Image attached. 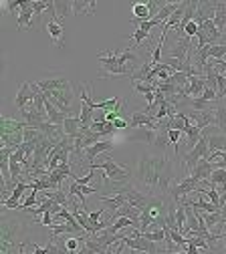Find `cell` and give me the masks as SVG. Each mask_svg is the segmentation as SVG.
Here are the masks:
<instances>
[{
  "mask_svg": "<svg viewBox=\"0 0 226 254\" xmlns=\"http://www.w3.org/2000/svg\"><path fill=\"white\" fill-rule=\"evenodd\" d=\"M134 180L150 196H170L174 182V164L168 153L144 151L134 170Z\"/></svg>",
  "mask_w": 226,
  "mask_h": 254,
  "instance_id": "1",
  "label": "cell"
},
{
  "mask_svg": "<svg viewBox=\"0 0 226 254\" xmlns=\"http://www.w3.org/2000/svg\"><path fill=\"white\" fill-rule=\"evenodd\" d=\"M99 63L103 65V73L99 75L101 79L107 77H132L142 65L136 51L129 47L123 51H107L103 55H97Z\"/></svg>",
  "mask_w": 226,
  "mask_h": 254,
  "instance_id": "2",
  "label": "cell"
},
{
  "mask_svg": "<svg viewBox=\"0 0 226 254\" xmlns=\"http://www.w3.org/2000/svg\"><path fill=\"white\" fill-rule=\"evenodd\" d=\"M37 85L41 87V91L47 95V99L65 115L75 117V109H73V99L75 93L71 87V81L67 77H51V79H43L37 81Z\"/></svg>",
  "mask_w": 226,
  "mask_h": 254,
  "instance_id": "3",
  "label": "cell"
},
{
  "mask_svg": "<svg viewBox=\"0 0 226 254\" xmlns=\"http://www.w3.org/2000/svg\"><path fill=\"white\" fill-rule=\"evenodd\" d=\"M202 186V182L200 180H196L194 176H188V178H182L178 184H172V188H170V198L176 202V204H180L184 198H188L190 194H194L196 190Z\"/></svg>",
  "mask_w": 226,
  "mask_h": 254,
  "instance_id": "4",
  "label": "cell"
},
{
  "mask_svg": "<svg viewBox=\"0 0 226 254\" xmlns=\"http://www.w3.org/2000/svg\"><path fill=\"white\" fill-rule=\"evenodd\" d=\"M16 224L8 218L2 216V242H0V254H18L20 242H16L14 238V228Z\"/></svg>",
  "mask_w": 226,
  "mask_h": 254,
  "instance_id": "5",
  "label": "cell"
},
{
  "mask_svg": "<svg viewBox=\"0 0 226 254\" xmlns=\"http://www.w3.org/2000/svg\"><path fill=\"white\" fill-rule=\"evenodd\" d=\"M121 242H123L125 246H129L132 250H140V252H144V254H157V252H159L157 242L148 240L144 234H140V236H136V238H132V236H125V234H123Z\"/></svg>",
  "mask_w": 226,
  "mask_h": 254,
  "instance_id": "6",
  "label": "cell"
},
{
  "mask_svg": "<svg viewBox=\"0 0 226 254\" xmlns=\"http://www.w3.org/2000/svg\"><path fill=\"white\" fill-rule=\"evenodd\" d=\"M190 119H192V123L196 125V127H200V129L204 131L206 127H210V125H216V117H214V109H208V111H190V113H186Z\"/></svg>",
  "mask_w": 226,
  "mask_h": 254,
  "instance_id": "7",
  "label": "cell"
},
{
  "mask_svg": "<svg viewBox=\"0 0 226 254\" xmlns=\"http://www.w3.org/2000/svg\"><path fill=\"white\" fill-rule=\"evenodd\" d=\"M214 14H216V2L212 0H200V2L196 4V16H194V20L198 22V26L206 20H214Z\"/></svg>",
  "mask_w": 226,
  "mask_h": 254,
  "instance_id": "8",
  "label": "cell"
},
{
  "mask_svg": "<svg viewBox=\"0 0 226 254\" xmlns=\"http://www.w3.org/2000/svg\"><path fill=\"white\" fill-rule=\"evenodd\" d=\"M206 89V77H188V85L184 87L182 95H186V97H192V99H196V97H202V93Z\"/></svg>",
  "mask_w": 226,
  "mask_h": 254,
  "instance_id": "9",
  "label": "cell"
},
{
  "mask_svg": "<svg viewBox=\"0 0 226 254\" xmlns=\"http://www.w3.org/2000/svg\"><path fill=\"white\" fill-rule=\"evenodd\" d=\"M35 22V10H32V2L30 0H22V6L18 12V20H16V28L24 30V28H32Z\"/></svg>",
  "mask_w": 226,
  "mask_h": 254,
  "instance_id": "10",
  "label": "cell"
},
{
  "mask_svg": "<svg viewBox=\"0 0 226 254\" xmlns=\"http://www.w3.org/2000/svg\"><path fill=\"white\" fill-rule=\"evenodd\" d=\"M32 99H35V91H32V83H28V81H24L22 85H20V89H18V93H16V99H14V105L22 111L24 107H28L30 103H32Z\"/></svg>",
  "mask_w": 226,
  "mask_h": 254,
  "instance_id": "11",
  "label": "cell"
},
{
  "mask_svg": "<svg viewBox=\"0 0 226 254\" xmlns=\"http://www.w3.org/2000/svg\"><path fill=\"white\" fill-rule=\"evenodd\" d=\"M113 147H115V145H113V141H109V139H101L99 143H95V145H91V147H87V149H85V160H87V162H89V166H91V164H95V157H97V155H101V153H109Z\"/></svg>",
  "mask_w": 226,
  "mask_h": 254,
  "instance_id": "12",
  "label": "cell"
},
{
  "mask_svg": "<svg viewBox=\"0 0 226 254\" xmlns=\"http://www.w3.org/2000/svg\"><path fill=\"white\" fill-rule=\"evenodd\" d=\"M129 141H142L146 145H153L155 139H157V131L155 129H150V127H140V129H136L134 133L127 135Z\"/></svg>",
  "mask_w": 226,
  "mask_h": 254,
  "instance_id": "13",
  "label": "cell"
},
{
  "mask_svg": "<svg viewBox=\"0 0 226 254\" xmlns=\"http://www.w3.org/2000/svg\"><path fill=\"white\" fill-rule=\"evenodd\" d=\"M30 188V184L28 182H20L14 190H12V194H10V198L6 200V202H2V206H4V210H18L20 208V198H22V194L26 192V190Z\"/></svg>",
  "mask_w": 226,
  "mask_h": 254,
  "instance_id": "14",
  "label": "cell"
},
{
  "mask_svg": "<svg viewBox=\"0 0 226 254\" xmlns=\"http://www.w3.org/2000/svg\"><path fill=\"white\" fill-rule=\"evenodd\" d=\"M212 172H214V166H212L208 160H200V162L196 164V168L190 172V176H194V178L200 180V182H208L210 176H212Z\"/></svg>",
  "mask_w": 226,
  "mask_h": 254,
  "instance_id": "15",
  "label": "cell"
},
{
  "mask_svg": "<svg viewBox=\"0 0 226 254\" xmlns=\"http://www.w3.org/2000/svg\"><path fill=\"white\" fill-rule=\"evenodd\" d=\"M47 33H49L51 41H53L57 47H63V37H65V30H63V26L59 24V20H57V18H53V16H51V20L47 22Z\"/></svg>",
  "mask_w": 226,
  "mask_h": 254,
  "instance_id": "16",
  "label": "cell"
},
{
  "mask_svg": "<svg viewBox=\"0 0 226 254\" xmlns=\"http://www.w3.org/2000/svg\"><path fill=\"white\" fill-rule=\"evenodd\" d=\"M202 133L208 135L210 153H212V151H226V135H222V133H210V127H206Z\"/></svg>",
  "mask_w": 226,
  "mask_h": 254,
  "instance_id": "17",
  "label": "cell"
},
{
  "mask_svg": "<svg viewBox=\"0 0 226 254\" xmlns=\"http://www.w3.org/2000/svg\"><path fill=\"white\" fill-rule=\"evenodd\" d=\"M63 131H65V135H67V137L77 139L79 133H81V119L79 117H67V119H65V123H63Z\"/></svg>",
  "mask_w": 226,
  "mask_h": 254,
  "instance_id": "18",
  "label": "cell"
},
{
  "mask_svg": "<svg viewBox=\"0 0 226 254\" xmlns=\"http://www.w3.org/2000/svg\"><path fill=\"white\" fill-rule=\"evenodd\" d=\"M200 30L206 35V39H208V43L210 45H218V41H220V30L216 28V24H214V20H206V22H202L200 24Z\"/></svg>",
  "mask_w": 226,
  "mask_h": 254,
  "instance_id": "19",
  "label": "cell"
},
{
  "mask_svg": "<svg viewBox=\"0 0 226 254\" xmlns=\"http://www.w3.org/2000/svg\"><path fill=\"white\" fill-rule=\"evenodd\" d=\"M95 0H73V16L77 14H93L95 12Z\"/></svg>",
  "mask_w": 226,
  "mask_h": 254,
  "instance_id": "20",
  "label": "cell"
},
{
  "mask_svg": "<svg viewBox=\"0 0 226 254\" xmlns=\"http://www.w3.org/2000/svg\"><path fill=\"white\" fill-rule=\"evenodd\" d=\"M55 14L57 20L73 16V2H69V0H55Z\"/></svg>",
  "mask_w": 226,
  "mask_h": 254,
  "instance_id": "21",
  "label": "cell"
},
{
  "mask_svg": "<svg viewBox=\"0 0 226 254\" xmlns=\"http://www.w3.org/2000/svg\"><path fill=\"white\" fill-rule=\"evenodd\" d=\"M132 20H151V14H150V8L146 2H134L132 4Z\"/></svg>",
  "mask_w": 226,
  "mask_h": 254,
  "instance_id": "22",
  "label": "cell"
},
{
  "mask_svg": "<svg viewBox=\"0 0 226 254\" xmlns=\"http://www.w3.org/2000/svg\"><path fill=\"white\" fill-rule=\"evenodd\" d=\"M101 202L105 204V210H109L111 214L113 212H117L121 206H125L127 202H125V198L123 196H119V194H115V196H101Z\"/></svg>",
  "mask_w": 226,
  "mask_h": 254,
  "instance_id": "23",
  "label": "cell"
},
{
  "mask_svg": "<svg viewBox=\"0 0 226 254\" xmlns=\"http://www.w3.org/2000/svg\"><path fill=\"white\" fill-rule=\"evenodd\" d=\"M214 117H216V127L220 131H226V107L216 101V107H214Z\"/></svg>",
  "mask_w": 226,
  "mask_h": 254,
  "instance_id": "24",
  "label": "cell"
},
{
  "mask_svg": "<svg viewBox=\"0 0 226 254\" xmlns=\"http://www.w3.org/2000/svg\"><path fill=\"white\" fill-rule=\"evenodd\" d=\"M157 149H161L166 153V149H168V145H170V137H168V129H161V131H157V139H155V143H153Z\"/></svg>",
  "mask_w": 226,
  "mask_h": 254,
  "instance_id": "25",
  "label": "cell"
},
{
  "mask_svg": "<svg viewBox=\"0 0 226 254\" xmlns=\"http://www.w3.org/2000/svg\"><path fill=\"white\" fill-rule=\"evenodd\" d=\"M222 57H226V45H210V59L222 61Z\"/></svg>",
  "mask_w": 226,
  "mask_h": 254,
  "instance_id": "26",
  "label": "cell"
},
{
  "mask_svg": "<svg viewBox=\"0 0 226 254\" xmlns=\"http://www.w3.org/2000/svg\"><path fill=\"white\" fill-rule=\"evenodd\" d=\"M148 240H151V242H161V240H166V228H159V230H153V232H146L144 234Z\"/></svg>",
  "mask_w": 226,
  "mask_h": 254,
  "instance_id": "27",
  "label": "cell"
},
{
  "mask_svg": "<svg viewBox=\"0 0 226 254\" xmlns=\"http://www.w3.org/2000/svg\"><path fill=\"white\" fill-rule=\"evenodd\" d=\"M129 39H132V41H134V47H132V49H138V47H140V43H142L144 39H150V33H146V30H144V28H138V30H136V33H134L132 37H129Z\"/></svg>",
  "mask_w": 226,
  "mask_h": 254,
  "instance_id": "28",
  "label": "cell"
},
{
  "mask_svg": "<svg viewBox=\"0 0 226 254\" xmlns=\"http://www.w3.org/2000/svg\"><path fill=\"white\" fill-rule=\"evenodd\" d=\"M136 24H140V28H144L146 33H150V30L153 28V26H157V24H161L157 18H151V20H136ZM164 26V24H161Z\"/></svg>",
  "mask_w": 226,
  "mask_h": 254,
  "instance_id": "29",
  "label": "cell"
},
{
  "mask_svg": "<svg viewBox=\"0 0 226 254\" xmlns=\"http://www.w3.org/2000/svg\"><path fill=\"white\" fill-rule=\"evenodd\" d=\"M93 172H95V170H91V172H89V174H87V176H83V178H75V180H73V182H77V184H79V186H87V184H89V182H91V180H93V176H95V174H93Z\"/></svg>",
  "mask_w": 226,
  "mask_h": 254,
  "instance_id": "30",
  "label": "cell"
},
{
  "mask_svg": "<svg viewBox=\"0 0 226 254\" xmlns=\"http://www.w3.org/2000/svg\"><path fill=\"white\" fill-rule=\"evenodd\" d=\"M41 224H43V226H49V228L53 226V212H45V214H43Z\"/></svg>",
  "mask_w": 226,
  "mask_h": 254,
  "instance_id": "31",
  "label": "cell"
},
{
  "mask_svg": "<svg viewBox=\"0 0 226 254\" xmlns=\"http://www.w3.org/2000/svg\"><path fill=\"white\" fill-rule=\"evenodd\" d=\"M105 214V210H95V212H89V218L93 222H101V216Z\"/></svg>",
  "mask_w": 226,
  "mask_h": 254,
  "instance_id": "32",
  "label": "cell"
},
{
  "mask_svg": "<svg viewBox=\"0 0 226 254\" xmlns=\"http://www.w3.org/2000/svg\"><path fill=\"white\" fill-rule=\"evenodd\" d=\"M113 125H115V129H125V127L129 125V121H125L123 117H117V119L113 121Z\"/></svg>",
  "mask_w": 226,
  "mask_h": 254,
  "instance_id": "33",
  "label": "cell"
},
{
  "mask_svg": "<svg viewBox=\"0 0 226 254\" xmlns=\"http://www.w3.org/2000/svg\"><path fill=\"white\" fill-rule=\"evenodd\" d=\"M188 248H186V252L188 254H200V248L198 246H192V244H186Z\"/></svg>",
  "mask_w": 226,
  "mask_h": 254,
  "instance_id": "34",
  "label": "cell"
},
{
  "mask_svg": "<svg viewBox=\"0 0 226 254\" xmlns=\"http://www.w3.org/2000/svg\"><path fill=\"white\" fill-rule=\"evenodd\" d=\"M220 216H222V220H224V224H226V204L222 206V210H220ZM224 230V228H222Z\"/></svg>",
  "mask_w": 226,
  "mask_h": 254,
  "instance_id": "35",
  "label": "cell"
},
{
  "mask_svg": "<svg viewBox=\"0 0 226 254\" xmlns=\"http://www.w3.org/2000/svg\"><path fill=\"white\" fill-rule=\"evenodd\" d=\"M222 97H226V89H224V91H222V93H220V95H218V101H220V99H222Z\"/></svg>",
  "mask_w": 226,
  "mask_h": 254,
  "instance_id": "36",
  "label": "cell"
},
{
  "mask_svg": "<svg viewBox=\"0 0 226 254\" xmlns=\"http://www.w3.org/2000/svg\"><path fill=\"white\" fill-rule=\"evenodd\" d=\"M174 254H188V252H174Z\"/></svg>",
  "mask_w": 226,
  "mask_h": 254,
  "instance_id": "37",
  "label": "cell"
},
{
  "mask_svg": "<svg viewBox=\"0 0 226 254\" xmlns=\"http://www.w3.org/2000/svg\"><path fill=\"white\" fill-rule=\"evenodd\" d=\"M224 37H226V35H224Z\"/></svg>",
  "mask_w": 226,
  "mask_h": 254,
  "instance_id": "38",
  "label": "cell"
}]
</instances>
